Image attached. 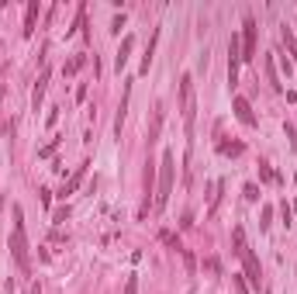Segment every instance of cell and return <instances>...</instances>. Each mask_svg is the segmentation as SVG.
Instances as JSON below:
<instances>
[{"label":"cell","instance_id":"13","mask_svg":"<svg viewBox=\"0 0 297 294\" xmlns=\"http://www.w3.org/2000/svg\"><path fill=\"white\" fill-rule=\"evenodd\" d=\"M242 153V142H221V156H238Z\"/></svg>","mask_w":297,"mask_h":294},{"label":"cell","instance_id":"18","mask_svg":"<svg viewBox=\"0 0 297 294\" xmlns=\"http://www.w3.org/2000/svg\"><path fill=\"white\" fill-rule=\"evenodd\" d=\"M66 218H69V208H56V211H52V222H56V225H62Z\"/></svg>","mask_w":297,"mask_h":294},{"label":"cell","instance_id":"2","mask_svg":"<svg viewBox=\"0 0 297 294\" xmlns=\"http://www.w3.org/2000/svg\"><path fill=\"white\" fill-rule=\"evenodd\" d=\"M11 256H14V263H18L21 270L31 267V256H28V235H24V215H21L18 204H14V229H11Z\"/></svg>","mask_w":297,"mask_h":294},{"label":"cell","instance_id":"4","mask_svg":"<svg viewBox=\"0 0 297 294\" xmlns=\"http://www.w3.org/2000/svg\"><path fill=\"white\" fill-rule=\"evenodd\" d=\"M180 111H183V128H187V135H194V77L190 73H183L180 80Z\"/></svg>","mask_w":297,"mask_h":294},{"label":"cell","instance_id":"11","mask_svg":"<svg viewBox=\"0 0 297 294\" xmlns=\"http://www.w3.org/2000/svg\"><path fill=\"white\" fill-rule=\"evenodd\" d=\"M159 128H162V104L152 107V125H149V145L159 138Z\"/></svg>","mask_w":297,"mask_h":294},{"label":"cell","instance_id":"22","mask_svg":"<svg viewBox=\"0 0 297 294\" xmlns=\"http://www.w3.org/2000/svg\"><path fill=\"white\" fill-rule=\"evenodd\" d=\"M270 215H273V211H270V208H263V222H259V229H270Z\"/></svg>","mask_w":297,"mask_h":294},{"label":"cell","instance_id":"7","mask_svg":"<svg viewBox=\"0 0 297 294\" xmlns=\"http://www.w3.org/2000/svg\"><path fill=\"white\" fill-rule=\"evenodd\" d=\"M132 49H135V35H124V42H121V49H118V56H114L118 73L124 69V62H128V56H132Z\"/></svg>","mask_w":297,"mask_h":294},{"label":"cell","instance_id":"15","mask_svg":"<svg viewBox=\"0 0 297 294\" xmlns=\"http://www.w3.org/2000/svg\"><path fill=\"white\" fill-rule=\"evenodd\" d=\"M283 42H287V52L297 56V42H294V31H290V28H283Z\"/></svg>","mask_w":297,"mask_h":294},{"label":"cell","instance_id":"19","mask_svg":"<svg viewBox=\"0 0 297 294\" xmlns=\"http://www.w3.org/2000/svg\"><path fill=\"white\" fill-rule=\"evenodd\" d=\"M259 176H263V180H270V183L277 180V176H273V170H270V163H259Z\"/></svg>","mask_w":297,"mask_h":294},{"label":"cell","instance_id":"23","mask_svg":"<svg viewBox=\"0 0 297 294\" xmlns=\"http://www.w3.org/2000/svg\"><path fill=\"white\" fill-rule=\"evenodd\" d=\"M294 187H297V173H294Z\"/></svg>","mask_w":297,"mask_h":294},{"label":"cell","instance_id":"17","mask_svg":"<svg viewBox=\"0 0 297 294\" xmlns=\"http://www.w3.org/2000/svg\"><path fill=\"white\" fill-rule=\"evenodd\" d=\"M232 291H235V294H249V287H245L242 277H232Z\"/></svg>","mask_w":297,"mask_h":294},{"label":"cell","instance_id":"5","mask_svg":"<svg viewBox=\"0 0 297 294\" xmlns=\"http://www.w3.org/2000/svg\"><path fill=\"white\" fill-rule=\"evenodd\" d=\"M242 62H252L256 59V21L245 18V24H242Z\"/></svg>","mask_w":297,"mask_h":294},{"label":"cell","instance_id":"24","mask_svg":"<svg viewBox=\"0 0 297 294\" xmlns=\"http://www.w3.org/2000/svg\"><path fill=\"white\" fill-rule=\"evenodd\" d=\"M0 208H4V197H0Z\"/></svg>","mask_w":297,"mask_h":294},{"label":"cell","instance_id":"3","mask_svg":"<svg viewBox=\"0 0 297 294\" xmlns=\"http://www.w3.org/2000/svg\"><path fill=\"white\" fill-rule=\"evenodd\" d=\"M232 239H235V253H238V260L245 263V280L252 284V287H259L263 284V274H259V260H256V253L249 249V242H245V232L242 229H235L232 232Z\"/></svg>","mask_w":297,"mask_h":294},{"label":"cell","instance_id":"6","mask_svg":"<svg viewBox=\"0 0 297 294\" xmlns=\"http://www.w3.org/2000/svg\"><path fill=\"white\" fill-rule=\"evenodd\" d=\"M232 111H235V118L245 125V128H256V115H252V107H249V100H245V97L232 100Z\"/></svg>","mask_w":297,"mask_h":294},{"label":"cell","instance_id":"14","mask_svg":"<svg viewBox=\"0 0 297 294\" xmlns=\"http://www.w3.org/2000/svg\"><path fill=\"white\" fill-rule=\"evenodd\" d=\"M83 62H87V59L83 56H76V59H69V62H66V66H62V73H66V77H73V73H76L79 66H83Z\"/></svg>","mask_w":297,"mask_h":294},{"label":"cell","instance_id":"8","mask_svg":"<svg viewBox=\"0 0 297 294\" xmlns=\"http://www.w3.org/2000/svg\"><path fill=\"white\" fill-rule=\"evenodd\" d=\"M45 83H49V69H41L38 83H35V90H31V107H35V111L41 107V100H45Z\"/></svg>","mask_w":297,"mask_h":294},{"label":"cell","instance_id":"9","mask_svg":"<svg viewBox=\"0 0 297 294\" xmlns=\"http://www.w3.org/2000/svg\"><path fill=\"white\" fill-rule=\"evenodd\" d=\"M35 21H38V0H31L28 11H24V35H28V39L35 35Z\"/></svg>","mask_w":297,"mask_h":294},{"label":"cell","instance_id":"12","mask_svg":"<svg viewBox=\"0 0 297 294\" xmlns=\"http://www.w3.org/2000/svg\"><path fill=\"white\" fill-rule=\"evenodd\" d=\"M263 62H266V83H270L273 90H283V83H280V77H277V62H273V56H266Z\"/></svg>","mask_w":297,"mask_h":294},{"label":"cell","instance_id":"16","mask_svg":"<svg viewBox=\"0 0 297 294\" xmlns=\"http://www.w3.org/2000/svg\"><path fill=\"white\" fill-rule=\"evenodd\" d=\"M159 239H162L166 246H173V249H183V246H180V239H177L173 232H159Z\"/></svg>","mask_w":297,"mask_h":294},{"label":"cell","instance_id":"10","mask_svg":"<svg viewBox=\"0 0 297 294\" xmlns=\"http://www.w3.org/2000/svg\"><path fill=\"white\" fill-rule=\"evenodd\" d=\"M83 176H87V163H83V166H76V173H73L69 180H66V183H62V191H59V194H62V197H66V194H73L79 183H83Z\"/></svg>","mask_w":297,"mask_h":294},{"label":"cell","instance_id":"21","mask_svg":"<svg viewBox=\"0 0 297 294\" xmlns=\"http://www.w3.org/2000/svg\"><path fill=\"white\" fill-rule=\"evenodd\" d=\"M124 294H139V277H128V284H124Z\"/></svg>","mask_w":297,"mask_h":294},{"label":"cell","instance_id":"1","mask_svg":"<svg viewBox=\"0 0 297 294\" xmlns=\"http://www.w3.org/2000/svg\"><path fill=\"white\" fill-rule=\"evenodd\" d=\"M173 173H177V166H173V153L166 149L162 159H159V187H156V197H152V208L162 211L166 208V201L173 194Z\"/></svg>","mask_w":297,"mask_h":294},{"label":"cell","instance_id":"20","mask_svg":"<svg viewBox=\"0 0 297 294\" xmlns=\"http://www.w3.org/2000/svg\"><path fill=\"white\" fill-rule=\"evenodd\" d=\"M245 201H259V187L256 183H245Z\"/></svg>","mask_w":297,"mask_h":294}]
</instances>
